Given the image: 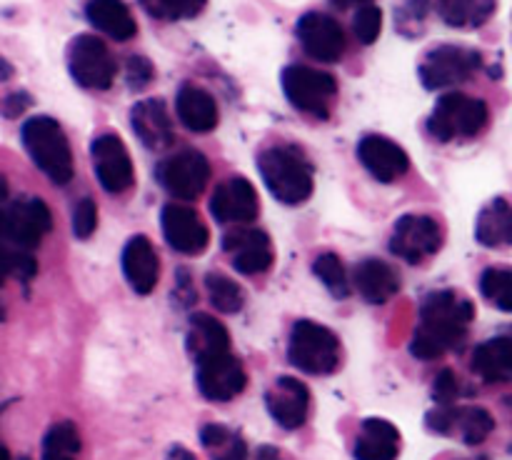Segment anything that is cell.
Segmentation results:
<instances>
[{"instance_id": "obj_35", "label": "cell", "mask_w": 512, "mask_h": 460, "mask_svg": "<svg viewBox=\"0 0 512 460\" xmlns=\"http://www.w3.org/2000/svg\"><path fill=\"white\" fill-rule=\"evenodd\" d=\"M480 290L485 298L500 308L503 313L512 310V270L510 268H488L480 278Z\"/></svg>"}, {"instance_id": "obj_42", "label": "cell", "mask_w": 512, "mask_h": 460, "mask_svg": "<svg viewBox=\"0 0 512 460\" xmlns=\"http://www.w3.org/2000/svg\"><path fill=\"white\" fill-rule=\"evenodd\" d=\"M433 395H435V400H438V403H450V400L458 395V380H455V375L450 373V370H443V373L435 378Z\"/></svg>"}, {"instance_id": "obj_36", "label": "cell", "mask_w": 512, "mask_h": 460, "mask_svg": "<svg viewBox=\"0 0 512 460\" xmlns=\"http://www.w3.org/2000/svg\"><path fill=\"white\" fill-rule=\"evenodd\" d=\"M208 0H140L145 13L158 20H183L195 18L205 8Z\"/></svg>"}, {"instance_id": "obj_46", "label": "cell", "mask_w": 512, "mask_h": 460, "mask_svg": "<svg viewBox=\"0 0 512 460\" xmlns=\"http://www.w3.org/2000/svg\"><path fill=\"white\" fill-rule=\"evenodd\" d=\"M8 198V183H5V178H0V203Z\"/></svg>"}, {"instance_id": "obj_47", "label": "cell", "mask_w": 512, "mask_h": 460, "mask_svg": "<svg viewBox=\"0 0 512 460\" xmlns=\"http://www.w3.org/2000/svg\"><path fill=\"white\" fill-rule=\"evenodd\" d=\"M335 3H338V5H343V8H345V5H358V3H368V0H335Z\"/></svg>"}, {"instance_id": "obj_25", "label": "cell", "mask_w": 512, "mask_h": 460, "mask_svg": "<svg viewBox=\"0 0 512 460\" xmlns=\"http://www.w3.org/2000/svg\"><path fill=\"white\" fill-rule=\"evenodd\" d=\"M175 110L185 128L193 133H208L218 125V105H215L213 95L195 85L180 88L178 98H175Z\"/></svg>"}, {"instance_id": "obj_32", "label": "cell", "mask_w": 512, "mask_h": 460, "mask_svg": "<svg viewBox=\"0 0 512 460\" xmlns=\"http://www.w3.org/2000/svg\"><path fill=\"white\" fill-rule=\"evenodd\" d=\"M80 435L73 423H58L43 440V460H78Z\"/></svg>"}, {"instance_id": "obj_18", "label": "cell", "mask_w": 512, "mask_h": 460, "mask_svg": "<svg viewBox=\"0 0 512 460\" xmlns=\"http://www.w3.org/2000/svg\"><path fill=\"white\" fill-rule=\"evenodd\" d=\"M258 193L245 178H230L215 188L210 210L220 223H250L258 215Z\"/></svg>"}, {"instance_id": "obj_50", "label": "cell", "mask_w": 512, "mask_h": 460, "mask_svg": "<svg viewBox=\"0 0 512 460\" xmlns=\"http://www.w3.org/2000/svg\"><path fill=\"white\" fill-rule=\"evenodd\" d=\"M0 320H3V308H0Z\"/></svg>"}, {"instance_id": "obj_48", "label": "cell", "mask_w": 512, "mask_h": 460, "mask_svg": "<svg viewBox=\"0 0 512 460\" xmlns=\"http://www.w3.org/2000/svg\"><path fill=\"white\" fill-rule=\"evenodd\" d=\"M0 460H10L8 450H5V448H3V445H0Z\"/></svg>"}, {"instance_id": "obj_21", "label": "cell", "mask_w": 512, "mask_h": 460, "mask_svg": "<svg viewBox=\"0 0 512 460\" xmlns=\"http://www.w3.org/2000/svg\"><path fill=\"white\" fill-rule=\"evenodd\" d=\"M123 273L130 288L140 295L153 293L160 278V258L145 235H135L123 250Z\"/></svg>"}, {"instance_id": "obj_41", "label": "cell", "mask_w": 512, "mask_h": 460, "mask_svg": "<svg viewBox=\"0 0 512 460\" xmlns=\"http://www.w3.org/2000/svg\"><path fill=\"white\" fill-rule=\"evenodd\" d=\"M428 10H430V0H405L398 10L400 28H405V25H420L425 15H428Z\"/></svg>"}, {"instance_id": "obj_26", "label": "cell", "mask_w": 512, "mask_h": 460, "mask_svg": "<svg viewBox=\"0 0 512 460\" xmlns=\"http://www.w3.org/2000/svg\"><path fill=\"white\" fill-rule=\"evenodd\" d=\"M85 15L95 28L113 40H130L138 30L133 13L123 0H88Z\"/></svg>"}, {"instance_id": "obj_40", "label": "cell", "mask_w": 512, "mask_h": 460, "mask_svg": "<svg viewBox=\"0 0 512 460\" xmlns=\"http://www.w3.org/2000/svg\"><path fill=\"white\" fill-rule=\"evenodd\" d=\"M155 70L153 65L148 63L145 58H140V55H133V58H128V85L133 90H143L145 85L153 80Z\"/></svg>"}, {"instance_id": "obj_49", "label": "cell", "mask_w": 512, "mask_h": 460, "mask_svg": "<svg viewBox=\"0 0 512 460\" xmlns=\"http://www.w3.org/2000/svg\"><path fill=\"white\" fill-rule=\"evenodd\" d=\"M0 235H3V210H0Z\"/></svg>"}, {"instance_id": "obj_27", "label": "cell", "mask_w": 512, "mask_h": 460, "mask_svg": "<svg viewBox=\"0 0 512 460\" xmlns=\"http://www.w3.org/2000/svg\"><path fill=\"white\" fill-rule=\"evenodd\" d=\"M230 348V335L225 330V325L220 320H215L213 315L195 313L190 320V335H188V350L195 358V363L210 355L228 353Z\"/></svg>"}, {"instance_id": "obj_11", "label": "cell", "mask_w": 512, "mask_h": 460, "mask_svg": "<svg viewBox=\"0 0 512 460\" xmlns=\"http://www.w3.org/2000/svg\"><path fill=\"white\" fill-rule=\"evenodd\" d=\"M248 375L235 355L220 353L198 360V388L208 400H233L243 393Z\"/></svg>"}, {"instance_id": "obj_19", "label": "cell", "mask_w": 512, "mask_h": 460, "mask_svg": "<svg viewBox=\"0 0 512 460\" xmlns=\"http://www.w3.org/2000/svg\"><path fill=\"white\" fill-rule=\"evenodd\" d=\"M268 410L283 428L295 430L308 420L310 410V390L298 378H278L270 385L268 395Z\"/></svg>"}, {"instance_id": "obj_28", "label": "cell", "mask_w": 512, "mask_h": 460, "mask_svg": "<svg viewBox=\"0 0 512 460\" xmlns=\"http://www.w3.org/2000/svg\"><path fill=\"white\" fill-rule=\"evenodd\" d=\"M473 370L488 383H508L512 378V340L493 338L473 353Z\"/></svg>"}, {"instance_id": "obj_6", "label": "cell", "mask_w": 512, "mask_h": 460, "mask_svg": "<svg viewBox=\"0 0 512 460\" xmlns=\"http://www.w3.org/2000/svg\"><path fill=\"white\" fill-rule=\"evenodd\" d=\"M283 90L285 98L300 113L328 118L330 105H333L335 93H338V83L325 70L308 68V65H288L283 70Z\"/></svg>"}, {"instance_id": "obj_4", "label": "cell", "mask_w": 512, "mask_h": 460, "mask_svg": "<svg viewBox=\"0 0 512 460\" xmlns=\"http://www.w3.org/2000/svg\"><path fill=\"white\" fill-rule=\"evenodd\" d=\"M288 358L310 375H328L340 365V340L333 330L313 320H298L290 330Z\"/></svg>"}, {"instance_id": "obj_7", "label": "cell", "mask_w": 512, "mask_h": 460, "mask_svg": "<svg viewBox=\"0 0 512 460\" xmlns=\"http://www.w3.org/2000/svg\"><path fill=\"white\" fill-rule=\"evenodd\" d=\"M480 65H483V58L478 50L463 48V45H438L425 53L420 63V80L430 90L453 88L473 78Z\"/></svg>"}, {"instance_id": "obj_13", "label": "cell", "mask_w": 512, "mask_h": 460, "mask_svg": "<svg viewBox=\"0 0 512 460\" xmlns=\"http://www.w3.org/2000/svg\"><path fill=\"white\" fill-rule=\"evenodd\" d=\"M298 38L305 53L320 63H335L345 50V33L338 20L318 10L298 20Z\"/></svg>"}, {"instance_id": "obj_3", "label": "cell", "mask_w": 512, "mask_h": 460, "mask_svg": "<svg viewBox=\"0 0 512 460\" xmlns=\"http://www.w3.org/2000/svg\"><path fill=\"white\" fill-rule=\"evenodd\" d=\"M258 168L265 185L280 203H303L313 193L310 165L290 148H268L258 155Z\"/></svg>"}, {"instance_id": "obj_24", "label": "cell", "mask_w": 512, "mask_h": 460, "mask_svg": "<svg viewBox=\"0 0 512 460\" xmlns=\"http://www.w3.org/2000/svg\"><path fill=\"white\" fill-rule=\"evenodd\" d=\"M353 280L358 293L373 305L388 303V300L400 290L398 273H395L388 263H383V260L378 258L363 260V263L355 268Z\"/></svg>"}, {"instance_id": "obj_44", "label": "cell", "mask_w": 512, "mask_h": 460, "mask_svg": "<svg viewBox=\"0 0 512 460\" xmlns=\"http://www.w3.org/2000/svg\"><path fill=\"white\" fill-rule=\"evenodd\" d=\"M165 460H198V458H195L190 450H185L183 445H173V448H170V453H168V458H165Z\"/></svg>"}, {"instance_id": "obj_39", "label": "cell", "mask_w": 512, "mask_h": 460, "mask_svg": "<svg viewBox=\"0 0 512 460\" xmlns=\"http://www.w3.org/2000/svg\"><path fill=\"white\" fill-rule=\"evenodd\" d=\"M95 225H98V208L90 198H83L73 210V233L80 240L90 238L95 233Z\"/></svg>"}, {"instance_id": "obj_38", "label": "cell", "mask_w": 512, "mask_h": 460, "mask_svg": "<svg viewBox=\"0 0 512 460\" xmlns=\"http://www.w3.org/2000/svg\"><path fill=\"white\" fill-rule=\"evenodd\" d=\"M380 28H383V13H380L378 5L365 3L363 8H358V13H355L353 18V33L360 43H375L380 35Z\"/></svg>"}, {"instance_id": "obj_45", "label": "cell", "mask_w": 512, "mask_h": 460, "mask_svg": "<svg viewBox=\"0 0 512 460\" xmlns=\"http://www.w3.org/2000/svg\"><path fill=\"white\" fill-rule=\"evenodd\" d=\"M258 460H288V458H285L278 448H268V445H265V448H260Z\"/></svg>"}, {"instance_id": "obj_12", "label": "cell", "mask_w": 512, "mask_h": 460, "mask_svg": "<svg viewBox=\"0 0 512 460\" xmlns=\"http://www.w3.org/2000/svg\"><path fill=\"white\" fill-rule=\"evenodd\" d=\"M95 173L108 193H123L133 185V160L123 140L113 133L98 135L90 145Z\"/></svg>"}, {"instance_id": "obj_22", "label": "cell", "mask_w": 512, "mask_h": 460, "mask_svg": "<svg viewBox=\"0 0 512 460\" xmlns=\"http://www.w3.org/2000/svg\"><path fill=\"white\" fill-rule=\"evenodd\" d=\"M428 423L430 428L438 430V433H450V430L455 428L460 435H463V440L468 445L483 443L495 428L493 415H490L485 408H458V410L440 408L435 410V413H430Z\"/></svg>"}, {"instance_id": "obj_5", "label": "cell", "mask_w": 512, "mask_h": 460, "mask_svg": "<svg viewBox=\"0 0 512 460\" xmlns=\"http://www.w3.org/2000/svg\"><path fill=\"white\" fill-rule=\"evenodd\" d=\"M488 118L490 113L485 100L470 98L463 93H448L435 105L428 128L438 140L475 138V135L483 133Z\"/></svg>"}, {"instance_id": "obj_23", "label": "cell", "mask_w": 512, "mask_h": 460, "mask_svg": "<svg viewBox=\"0 0 512 460\" xmlns=\"http://www.w3.org/2000/svg\"><path fill=\"white\" fill-rule=\"evenodd\" d=\"M353 453L358 460H395L400 453L398 428L383 418L365 420Z\"/></svg>"}, {"instance_id": "obj_14", "label": "cell", "mask_w": 512, "mask_h": 460, "mask_svg": "<svg viewBox=\"0 0 512 460\" xmlns=\"http://www.w3.org/2000/svg\"><path fill=\"white\" fill-rule=\"evenodd\" d=\"M53 228L48 205L40 198L23 200L3 213V235L20 248H35L48 230Z\"/></svg>"}, {"instance_id": "obj_8", "label": "cell", "mask_w": 512, "mask_h": 460, "mask_svg": "<svg viewBox=\"0 0 512 460\" xmlns=\"http://www.w3.org/2000/svg\"><path fill=\"white\" fill-rule=\"evenodd\" d=\"M68 70L88 90H108L115 78V60L108 45L95 35H78L68 45Z\"/></svg>"}, {"instance_id": "obj_29", "label": "cell", "mask_w": 512, "mask_h": 460, "mask_svg": "<svg viewBox=\"0 0 512 460\" xmlns=\"http://www.w3.org/2000/svg\"><path fill=\"white\" fill-rule=\"evenodd\" d=\"M475 235L488 248H500V245L512 243V210L505 198H495L483 213L478 215Z\"/></svg>"}, {"instance_id": "obj_30", "label": "cell", "mask_w": 512, "mask_h": 460, "mask_svg": "<svg viewBox=\"0 0 512 460\" xmlns=\"http://www.w3.org/2000/svg\"><path fill=\"white\" fill-rule=\"evenodd\" d=\"M498 0H440V18L453 28L473 30L493 18Z\"/></svg>"}, {"instance_id": "obj_43", "label": "cell", "mask_w": 512, "mask_h": 460, "mask_svg": "<svg viewBox=\"0 0 512 460\" xmlns=\"http://www.w3.org/2000/svg\"><path fill=\"white\" fill-rule=\"evenodd\" d=\"M28 105H30V95L10 93V95H5L3 103H0V110H3V115H8V118H15V115L23 113Z\"/></svg>"}, {"instance_id": "obj_9", "label": "cell", "mask_w": 512, "mask_h": 460, "mask_svg": "<svg viewBox=\"0 0 512 460\" xmlns=\"http://www.w3.org/2000/svg\"><path fill=\"white\" fill-rule=\"evenodd\" d=\"M443 245V230L430 215H403L390 235V250L405 263H423Z\"/></svg>"}, {"instance_id": "obj_33", "label": "cell", "mask_w": 512, "mask_h": 460, "mask_svg": "<svg viewBox=\"0 0 512 460\" xmlns=\"http://www.w3.org/2000/svg\"><path fill=\"white\" fill-rule=\"evenodd\" d=\"M205 285H208L210 303L218 310H223V313H238L243 308V288L233 278H228L223 273H208L205 275Z\"/></svg>"}, {"instance_id": "obj_16", "label": "cell", "mask_w": 512, "mask_h": 460, "mask_svg": "<svg viewBox=\"0 0 512 460\" xmlns=\"http://www.w3.org/2000/svg\"><path fill=\"white\" fill-rule=\"evenodd\" d=\"M358 155L368 173L380 183H393L403 178L410 168L408 153L385 135H365L358 145Z\"/></svg>"}, {"instance_id": "obj_31", "label": "cell", "mask_w": 512, "mask_h": 460, "mask_svg": "<svg viewBox=\"0 0 512 460\" xmlns=\"http://www.w3.org/2000/svg\"><path fill=\"white\" fill-rule=\"evenodd\" d=\"M200 440L210 450L213 460H248V445L230 428L218 423H208L200 430Z\"/></svg>"}, {"instance_id": "obj_37", "label": "cell", "mask_w": 512, "mask_h": 460, "mask_svg": "<svg viewBox=\"0 0 512 460\" xmlns=\"http://www.w3.org/2000/svg\"><path fill=\"white\" fill-rule=\"evenodd\" d=\"M10 275L23 280L35 275V258L25 250H10L0 245V283Z\"/></svg>"}, {"instance_id": "obj_15", "label": "cell", "mask_w": 512, "mask_h": 460, "mask_svg": "<svg viewBox=\"0 0 512 460\" xmlns=\"http://www.w3.org/2000/svg\"><path fill=\"white\" fill-rule=\"evenodd\" d=\"M163 235L178 253L200 255L208 248V228L193 208L185 205H165Z\"/></svg>"}, {"instance_id": "obj_1", "label": "cell", "mask_w": 512, "mask_h": 460, "mask_svg": "<svg viewBox=\"0 0 512 460\" xmlns=\"http://www.w3.org/2000/svg\"><path fill=\"white\" fill-rule=\"evenodd\" d=\"M473 318L475 305L453 290L428 295L420 308V328L415 330L410 353L420 360H435L448 350L460 348Z\"/></svg>"}, {"instance_id": "obj_10", "label": "cell", "mask_w": 512, "mask_h": 460, "mask_svg": "<svg viewBox=\"0 0 512 460\" xmlns=\"http://www.w3.org/2000/svg\"><path fill=\"white\" fill-rule=\"evenodd\" d=\"M158 178L168 193L180 200L198 198L210 180V165L195 150H183V153L170 155L158 168Z\"/></svg>"}, {"instance_id": "obj_34", "label": "cell", "mask_w": 512, "mask_h": 460, "mask_svg": "<svg viewBox=\"0 0 512 460\" xmlns=\"http://www.w3.org/2000/svg\"><path fill=\"white\" fill-rule=\"evenodd\" d=\"M313 273L325 283V288L335 295V298H348L350 295V280L348 270H345L343 260L335 253H323L315 258Z\"/></svg>"}, {"instance_id": "obj_20", "label": "cell", "mask_w": 512, "mask_h": 460, "mask_svg": "<svg viewBox=\"0 0 512 460\" xmlns=\"http://www.w3.org/2000/svg\"><path fill=\"white\" fill-rule=\"evenodd\" d=\"M130 125L145 148L165 150L173 145V123L163 100L148 98L135 103L130 110Z\"/></svg>"}, {"instance_id": "obj_17", "label": "cell", "mask_w": 512, "mask_h": 460, "mask_svg": "<svg viewBox=\"0 0 512 460\" xmlns=\"http://www.w3.org/2000/svg\"><path fill=\"white\" fill-rule=\"evenodd\" d=\"M223 248L233 255V263L240 273L258 275L265 273L273 263L270 238L263 230L235 228L223 238Z\"/></svg>"}, {"instance_id": "obj_2", "label": "cell", "mask_w": 512, "mask_h": 460, "mask_svg": "<svg viewBox=\"0 0 512 460\" xmlns=\"http://www.w3.org/2000/svg\"><path fill=\"white\" fill-rule=\"evenodd\" d=\"M23 145L33 163L53 183L65 185L73 178V153L63 128L48 115H35L23 125Z\"/></svg>"}]
</instances>
